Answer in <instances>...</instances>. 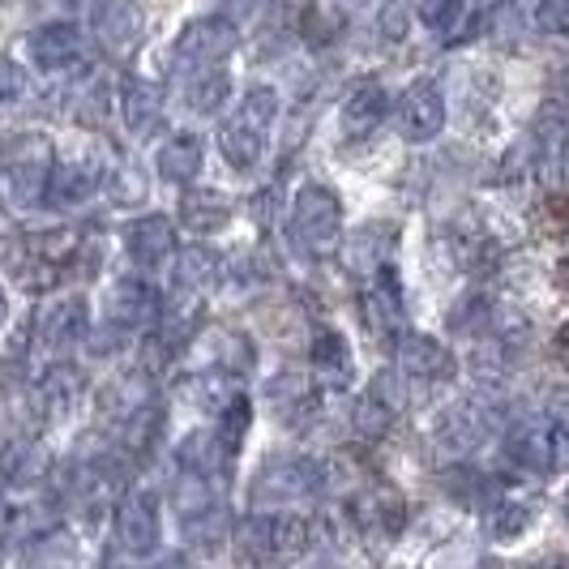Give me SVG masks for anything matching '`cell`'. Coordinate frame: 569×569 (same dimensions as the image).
Instances as JSON below:
<instances>
[{
    "label": "cell",
    "mask_w": 569,
    "mask_h": 569,
    "mask_svg": "<svg viewBox=\"0 0 569 569\" xmlns=\"http://www.w3.org/2000/svg\"><path fill=\"white\" fill-rule=\"evenodd\" d=\"M313 543V522L300 513H249L236 531V552L253 569L296 566Z\"/></svg>",
    "instance_id": "6da1fadb"
},
{
    "label": "cell",
    "mask_w": 569,
    "mask_h": 569,
    "mask_svg": "<svg viewBox=\"0 0 569 569\" xmlns=\"http://www.w3.org/2000/svg\"><path fill=\"white\" fill-rule=\"evenodd\" d=\"M274 120H279V94H274V86H249L236 99V108L219 124V146H223V159H228L231 168L236 171L257 168L261 150L270 142Z\"/></svg>",
    "instance_id": "7a4b0ae2"
},
{
    "label": "cell",
    "mask_w": 569,
    "mask_h": 569,
    "mask_svg": "<svg viewBox=\"0 0 569 569\" xmlns=\"http://www.w3.org/2000/svg\"><path fill=\"white\" fill-rule=\"evenodd\" d=\"M326 488V467L309 455H274L261 462V471L253 476V497L257 513L287 510V506H305Z\"/></svg>",
    "instance_id": "3957f363"
},
{
    "label": "cell",
    "mask_w": 569,
    "mask_h": 569,
    "mask_svg": "<svg viewBox=\"0 0 569 569\" xmlns=\"http://www.w3.org/2000/svg\"><path fill=\"white\" fill-rule=\"evenodd\" d=\"M291 240L309 257H330L342 236V206L326 184H305L291 201Z\"/></svg>",
    "instance_id": "277c9868"
},
{
    "label": "cell",
    "mask_w": 569,
    "mask_h": 569,
    "mask_svg": "<svg viewBox=\"0 0 569 569\" xmlns=\"http://www.w3.org/2000/svg\"><path fill=\"white\" fill-rule=\"evenodd\" d=\"M510 458L522 471H536V476H557L566 467V428L552 416L540 420H527L522 428H513L510 441H506Z\"/></svg>",
    "instance_id": "5b68a950"
},
{
    "label": "cell",
    "mask_w": 569,
    "mask_h": 569,
    "mask_svg": "<svg viewBox=\"0 0 569 569\" xmlns=\"http://www.w3.org/2000/svg\"><path fill=\"white\" fill-rule=\"evenodd\" d=\"M236 48V27L223 18H201L189 22L176 43V73H198V69H223V60Z\"/></svg>",
    "instance_id": "8992f818"
},
{
    "label": "cell",
    "mask_w": 569,
    "mask_h": 569,
    "mask_svg": "<svg viewBox=\"0 0 569 569\" xmlns=\"http://www.w3.org/2000/svg\"><path fill=\"white\" fill-rule=\"evenodd\" d=\"M402 142H432L446 129V94L441 86L420 78L399 94V112H395Z\"/></svg>",
    "instance_id": "52a82bcc"
},
{
    "label": "cell",
    "mask_w": 569,
    "mask_h": 569,
    "mask_svg": "<svg viewBox=\"0 0 569 569\" xmlns=\"http://www.w3.org/2000/svg\"><path fill=\"white\" fill-rule=\"evenodd\" d=\"M455 356L428 335H402L399 339V377L411 386H446L455 381Z\"/></svg>",
    "instance_id": "ba28073f"
},
{
    "label": "cell",
    "mask_w": 569,
    "mask_h": 569,
    "mask_svg": "<svg viewBox=\"0 0 569 569\" xmlns=\"http://www.w3.org/2000/svg\"><path fill=\"white\" fill-rule=\"evenodd\" d=\"M27 52L43 73H73L86 60V34L73 22H48L30 34Z\"/></svg>",
    "instance_id": "9c48e42d"
},
{
    "label": "cell",
    "mask_w": 569,
    "mask_h": 569,
    "mask_svg": "<svg viewBox=\"0 0 569 569\" xmlns=\"http://www.w3.org/2000/svg\"><path fill=\"white\" fill-rule=\"evenodd\" d=\"M116 543L129 557H146L159 543V501L150 492H129L116 506Z\"/></svg>",
    "instance_id": "30bf717a"
},
{
    "label": "cell",
    "mask_w": 569,
    "mask_h": 569,
    "mask_svg": "<svg viewBox=\"0 0 569 569\" xmlns=\"http://www.w3.org/2000/svg\"><path fill=\"white\" fill-rule=\"evenodd\" d=\"M124 253L129 261L146 270V274H154V270H163L176 253V228H171V219L163 214H142V219H133L129 228H124Z\"/></svg>",
    "instance_id": "8fae6325"
},
{
    "label": "cell",
    "mask_w": 569,
    "mask_h": 569,
    "mask_svg": "<svg viewBox=\"0 0 569 569\" xmlns=\"http://www.w3.org/2000/svg\"><path fill=\"white\" fill-rule=\"evenodd\" d=\"M386 112H390L386 86L377 82V78H360V82L347 86V94H342V108H339L342 133L347 138H369L372 129L386 120Z\"/></svg>",
    "instance_id": "7c38bea8"
},
{
    "label": "cell",
    "mask_w": 569,
    "mask_h": 569,
    "mask_svg": "<svg viewBox=\"0 0 569 569\" xmlns=\"http://www.w3.org/2000/svg\"><path fill=\"white\" fill-rule=\"evenodd\" d=\"M103 189V163L99 159H64V163H52V176H48V201L52 206H82L94 193Z\"/></svg>",
    "instance_id": "4fadbf2b"
},
{
    "label": "cell",
    "mask_w": 569,
    "mask_h": 569,
    "mask_svg": "<svg viewBox=\"0 0 569 569\" xmlns=\"http://www.w3.org/2000/svg\"><path fill=\"white\" fill-rule=\"evenodd\" d=\"M48 176H52V163L43 150L30 159H13L0 168V198L13 206H34L48 198Z\"/></svg>",
    "instance_id": "5bb4252c"
},
{
    "label": "cell",
    "mask_w": 569,
    "mask_h": 569,
    "mask_svg": "<svg viewBox=\"0 0 569 569\" xmlns=\"http://www.w3.org/2000/svg\"><path fill=\"white\" fill-rule=\"evenodd\" d=\"M86 335H90V309H86V300H78V296L52 305L48 317H43V326H39V339H43V347H48L52 356L73 351Z\"/></svg>",
    "instance_id": "9a60e30c"
},
{
    "label": "cell",
    "mask_w": 569,
    "mask_h": 569,
    "mask_svg": "<svg viewBox=\"0 0 569 569\" xmlns=\"http://www.w3.org/2000/svg\"><path fill=\"white\" fill-rule=\"evenodd\" d=\"M120 116H124V129L133 138H150L163 124V90L142 82V78H129L120 86Z\"/></svg>",
    "instance_id": "2e32d148"
},
{
    "label": "cell",
    "mask_w": 569,
    "mask_h": 569,
    "mask_svg": "<svg viewBox=\"0 0 569 569\" xmlns=\"http://www.w3.org/2000/svg\"><path fill=\"white\" fill-rule=\"evenodd\" d=\"M154 309H159V296H154L142 279H124V283H116L112 300H108V330L129 335V330H138L142 321H150Z\"/></svg>",
    "instance_id": "e0dca14e"
},
{
    "label": "cell",
    "mask_w": 569,
    "mask_h": 569,
    "mask_svg": "<svg viewBox=\"0 0 569 569\" xmlns=\"http://www.w3.org/2000/svg\"><path fill=\"white\" fill-rule=\"evenodd\" d=\"M420 18L428 22V30H432V39H441V43H462V39H471L476 34V27L488 18L485 4H420L416 9Z\"/></svg>",
    "instance_id": "ac0fdd59"
},
{
    "label": "cell",
    "mask_w": 569,
    "mask_h": 569,
    "mask_svg": "<svg viewBox=\"0 0 569 569\" xmlns=\"http://www.w3.org/2000/svg\"><path fill=\"white\" fill-rule=\"evenodd\" d=\"M309 369L321 386L330 390H342L351 386V372H356V360H351V347L342 339L339 330H321L313 339V356H309Z\"/></svg>",
    "instance_id": "d6986e66"
},
{
    "label": "cell",
    "mask_w": 569,
    "mask_h": 569,
    "mask_svg": "<svg viewBox=\"0 0 569 569\" xmlns=\"http://www.w3.org/2000/svg\"><path fill=\"white\" fill-rule=\"evenodd\" d=\"M356 518H360V527H365V536H399L402 522H407V501H402L399 492H390V488H377L369 497H360V506H356Z\"/></svg>",
    "instance_id": "ffe728a7"
},
{
    "label": "cell",
    "mask_w": 569,
    "mask_h": 569,
    "mask_svg": "<svg viewBox=\"0 0 569 569\" xmlns=\"http://www.w3.org/2000/svg\"><path fill=\"white\" fill-rule=\"evenodd\" d=\"M201 154H206L201 133H171L168 142L159 146V154H154V168H159V176L171 180V184H184V180L198 176Z\"/></svg>",
    "instance_id": "44dd1931"
},
{
    "label": "cell",
    "mask_w": 569,
    "mask_h": 569,
    "mask_svg": "<svg viewBox=\"0 0 569 569\" xmlns=\"http://www.w3.org/2000/svg\"><path fill=\"white\" fill-rule=\"evenodd\" d=\"M365 317H369L377 330H395L402 321V287L390 274V266H381L372 274L369 291H365Z\"/></svg>",
    "instance_id": "7402d4cb"
},
{
    "label": "cell",
    "mask_w": 569,
    "mask_h": 569,
    "mask_svg": "<svg viewBox=\"0 0 569 569\" xmlns=\"http://www.w3.org/2000/svg\"><path fill=\"white\" fill-rule=\"evenodd\" d=\"M231 94V78L223 69H198V73H180V99L189 112H214Z\"/></svg>",
    "instance_id": "603a6c76"
},
{
    "label": "cell",
    "mask_w": 569,
    "mask_h": 569,
    "mask_svg": "<svg viewBox=\"0 0 569 569\" xmlns=\"http://www.w3.org/2000/svg\"><path fill=\"white\" fill-rule=\"evenodd\" d=\"M193 399H198L201 411H210V416H228L236 402L244 399V390H240V377L228 369H206L198 372V381H193Z\"/></svg>",
    "instance_id": "cb8c5ba5"
},
{
    "label": "cell",
    "mask_w": 569,
    "mask_h": 569,
    "mask_svg": "<svg viewBox=\"0 0 569 569\" xmlns=\"http://www.w3.org/2000/svg\"><path fill=\"white\" fill-rule=\"evenodd\" d=\"M90 22H94V34H99L108 48H129L133 34H138L142 13L129 9V4H99V9L90 13Z\"/></svg>",
    "instance_id": "d4e9b609"
},
{
    "label": "cell",
    "mask_w": 569,
    "mask_h": 569,
    "mask_svg": "<svg viewBox=\"0 0 569 569\" xmlns=\"http://www.w3.org/2000/svg\"><path fill=\"white\" fill-rule=\"evenodd\" d=\"M531 522H536V510L522 506V501H497V506H488V518H485L492 540H518Z\"/></svg>",
    "instance_id": "484cf974"
},
{
    "label": "cell",
    "mask_w": 569,
    "mask_h": 569,
    "mask_svg": "<svg viewBox=\"0 0 569 569\" xmlns=\"http://www.w3.org/2000/svg\"><path fill=\"white\" fill-rule=\"evenodd\" d=\"M395 416H399V395H395V386L386 377V381H377L369 395L360 399V428L365 432H381Z\"/></svg>",
    "instance_id": "4316f807"
},
{
    "label": "cell",
    "mask_w": 569,
    "mask_h": 569,
    "mask_svg": "<svg viewBox=\"0 0 569 569\" xmlns=\"http://www.w3.org/2000/svg\"><path fill=\"white\" fill-rule=\"evenodd\" d=\"M446 446H476L480 437H485V416L476 411V407H455L450 416H446Z\"/></svg>",
    "instance_id": "83f0119b"
},
{
    "label": "cell",
    "mask_w": 569,
    "mask_h": 569,
    "mask_svg": "<svg viewBox=\"0 0 569 569\" xmlns=\"http://www.w3.org/2000/svg\"><path fill=\"white\" fill-rule=\"evenodd\" d=\"M30 99V78L22 64L0 57V112H13Z\"/></svg>",
    "instance_id": "f1b7e54d"
},
{
    "label": "cell",
    "mask_w": 569,
    "mask_h": 569,
    "mask_svg": "<svg viewBox=\"0 0 569 569\" xmlns=\"http://www.w3.org/2000/svg\"><path fill=\"white\" fill-rule=\"evenodd\" d=\"M531 22L548 34H561L569 27V9L566 4H540V9H531Z\"/></svg>",
    "instance_id": "f546056e"
},
{
    "label": "cell",
    "mask_w": 569,
    "mask_h": 569,
    "mask_svg": "<svg viewBox=\"0 0 569 569\" xmlns=\"http://www.w3.org/2000/svg\"><path fill=\"white\" fill-rule=\"evenodd\" d=\"M159 569H189V566H184V561H163Z\"/></svg>",
    "instance_id": "4dcf8cb0"
},
{
    "label": "cell",
    "mask_w": 569,
    "mask_h": 569,
    "mask_svg": "<svg viewBox=\"0 0 569 569\" xmlns=\"http://www.w3.org/2000/svg\"><path fill=\"white\" fill-rule=\"evenodd\" d=\"M0 321H4V291H0Z\"/></svg>",
    "instance_id": "1f68e13d"
}]
</instances>
